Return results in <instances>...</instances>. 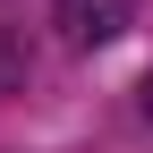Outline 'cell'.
<instances>
[{
	"label": "cell",
	"instance_id": "cell-3",
	"mask_svg": "<svg viewBox=\"0 0 153 153\" xmlns=\"http://www.w3.org/2000/svg\"><path fill=\"white\" fill-rule=\"evenodd\" d=\"M145 111H153V85H145Z\"/></svg>",
	"mask_w": 153,
	"mask_h": 153
},
{
	"label": "cell",
	"instance_id": "cell-1",
	"mask_svg": "<svg viewBox=\"0 0 153 153\" xmlns=\"http://www.w3.org/2000/svg\"><path fill=\"white\" fill-rule=\"evenodd\" d=\"M51 17H60V34L76 51H94V43H111V34H128L136 0H51Z\"/></svg>",
	"mask_w": 153,
	"mask_h": 153
},
{
	"label": "cell",
	"instance_id": "cell-2",
	"mask_svg": "<svg viewBox=\"0 0 153 153\" xmlns=\"http://www.w3.org/2000/svg\"><path fill=\"white\" fill-rule=\"evenodd\" d=\"M17 85H26V43L0 34V94H17Z\"/></svg>",
	"mask_w": 153,
	"mask_h": 153
}]
</instances>
